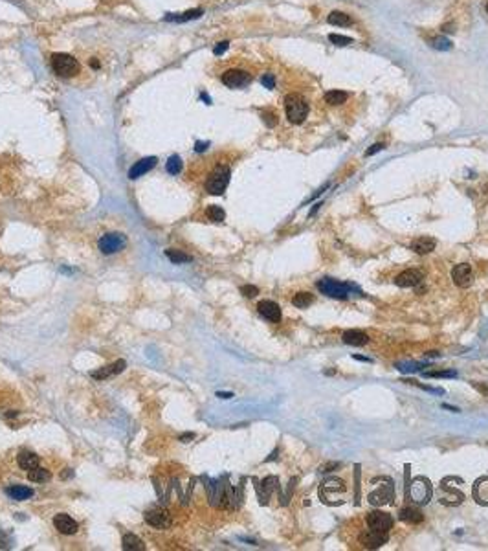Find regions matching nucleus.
<instances>
[{"label": "nucleus", "instance_id": "obj_1", "mask_svg": "<svg viewBox=\"0 0 488 551\" xmlns=\"http://www.w3.org/2000/svg\"><path fill=\"white\" fill-rule=\"evenodd\" d=\"M320 496L325 503L338 505L345 501V482L339 478H327L320 487Z\"/></svg>", "mask_w": 488, "mask_h": 551}, {"label": "nucleus", "instance_id": "obj_2", "mask_svg": "<svg viewBox=\"0 0 488 551\" xmlns=\"http://www.w3.org/2000/svg\"><path fill=\"white\" fill-rule=\"evenodd\" d=\"M285 110H286V118L290 123L299 125L308 116V103L299 94H288L285 98Z\"/></svg>", "mask_w": 488, "mask_h": 551}, {"label": "nucleus", "instance_id": "obj_3", "mask_svg": "<svg viewBox=\"0 0 488 551\" xmlns=\"http://www.w3.org/2000/svg\"><path fill=\"white\" fill-rule=\"evenodd\" d=\"M230 167L228 166H217L206 180V191L209 195H222L230 184Z\"/></svg>", "mask_w": 488, "mask_h": 551}, {"label": "nucleus", "instance_id": "obj_4", "mask_svg": "<svg viewBox=\"0 0 488 551\" xmlns=\"http://www.w3.org/2000/svg\"><path fill=\"white\" fill-rule=\"evenodd\" d=\"M51 67L59 77H72L79 72L77 59L68 55V53H53L51 55Z\"/></svg>", "mask_w": 488, "mask_h": 551}, {"label": "nucleus", "instance_id": "obj_5", "mask_svg": "<svg viewBox=\"0 0 488 551\" xmlns=\"http://www.w3.org/2000/svg\"><path fill=\"white\" fill-rule=\"evenodd\" d=\"M318 289L325 296H331V298H336V300H345L349 293H351V289H353V285L341 283V281H336V279H331V277H323V279L318 281Z\"/></svg>", "mask_w": 488, "mask_h": 551}, {"label": "nucleus", "instance_id": "obj_6", "mask_svg": "<svg viewBox=\"0 0 488 551\" xmlns=\"http://www.w3.org/2000/svg\"><path fill=\"white\" fill-rule=\"evenodd\" d=\"M127 246V235L119 234V232H110V234H105L98 242V248L101 250V254L105 256H112V254H118L121 252Z\"/></svg>", "mask_w": 488, "mask_h": 551}, {"label": "nucleus", "instance_id": "obj_7", "mask_svg": "<svg viewBox=\"0 0 488 551\" xmlns=\"http://www.w3.org/2000/svg\"><path fill=\"white\" fill-rule=\"evenodd\" d=\"M367 527H371L374 531H382V533H387L389 529L393 527V518L387 513H382V511H371L367 515Z\"/></svg>", "mask_w": 488, "mask_h": 551}, {"label": "nucleus", "instance_id": "obj_8", "mask_svg": "<svg viewBox=\"0 0 488 551\" xmlns=\"http://www.w3.org/2000/svg\"><path fill=\"white\" fill-rule=\"evenodd\" d=\"M220 79H222V83L226 85V86H230V88H242V86H246V85L252 81V77H250L248 72L239 70V68L226 70Z\"/></svg>", "mask_w": 488, "mask_h": 551}, {"label": "nucleus", "instance_id": "obj_9", "mask_svg": "<svg viewBox=\"0 0 488 551\" xmlns=\"http://www.w3.org/2000/svg\"><path fill=\"white\" fill-rule=\"evenodd\" d=\"M387 542V533H382V531H374V529H365L360 534V544H364V548L367 550H376V548H382L384 544Z\"/></svg>", "mask_w": 488, "mask_h": 551}, {"label": "nucleus", "instance_id": "obj_10", "mask_svg": "<svg viewBox=\"0 0 488 551\" xmlns=\"http://www.w3.org/2000/svg\"><path fill=\"white\" fill-rule=\"evenodd\" d=\"M452 279L457 287H470L471 281H473V272H471V267L468 263H461V265H455L454 270H452Z\"/></svg>", "mask_w": 488, "mask_h": 551}, {"label": "nucleus", "instance_id": "obj_11", "mask_svg": "<svg viewBox=\"0 0 488 551\" xmlns=\"http://www.w3.org/2000/svg\"><path fill=\"white\" fill-rule=\"evenodd\" d=\"M143 518L149 526L156 527V529H166L171 526V515L166 509H151L143 515Z\"/></svg>", "mask_w": 488, "mask_h": 551}, {"label": "nucleus", "instance_id": "obj_12", "mask_svg": "<svg viewBox=\"0 0 488 551\" xmlns=\"http://www.w3.org/2000/svg\"><path fill=\"white\" fill-rule=\"evenodd\" d=\"M257 310H259V314L265 318V320H268V322H273V324H277L279 320H281V307L275 303V301L272 300H263L259 301V305H257Z\"/></svg>", "mask_w": 488, "mask_h": 551}, {"label": "nucleus", "instance_id": "obj_13", "mask_svg": "<svg viewBox=\"0 0 488 551\" xmlns=\"http://www.w3.org/2000/svg\"><path fill=\"white\" fill-rule=\"evenodd\" d=\"M53 526H55V529H57L59 533H63V534H75L77 529H79L77 522H75L70 515H67V513L55 515V517H53Z\"/></svg>", "mask_w": 488, "mask_h": 551}, {"label": "nucleus", "instance_id": "obj_14", "mask_svg": "<svg viewBox=\"0 0 488 551\" xmlns=\"http://www.w3.org/2000/svg\"><path fill=\"white\" fill-rule=\"evenodd\" d=\"M431 496V487L424 478H417L411 485V498L417 503H426Z\"/></svg>", "mask_w": 488, "mask_h": 551}, {"label": "nucleus", "instance_id": "obj_15", "mask_svg": "<svg viewBox=\"0 0 488 551\" xmlns=\"http://www.w3.org/2000/svg\"><path fill=\"white\" fill-rule=\"evenodd\" d=\"M125 367H127V362H125V360H118V362L110 364V366H105V367H101V369L92 371L90 377L92 379H96V380H107V379H110V377L119 375Z\"/></svg>", "mask_w": 488, "mask_h": 551}, {"label": "nucleus", "instance_id": "obj_16", "mask_svg": "<svg viewBox=\"0 0 488 551\" xmlns=\"http://www.w3.org/2000/svg\"><path fill=\"white\" fill-rule=\"evenodd\" d=\"M156 162H158L156 156H147V158L138 160V162L129 169V178L134 180V178H140V176H143L145 173H149L151 169L156 166Z\"/></svg>", "mask_w": 488, "mask_h": 551}, {"label": "nucleus", "instance_id": "obj_17", "mask_svg": "<svg viewBox=\"0 0 488 551\" xmlns=\"http://www.w3.org/2000/svg\"><path fill=\"white\" fill-rule=\"evenodd\" d=\"M421 279H422L421 272H419V270H413V268H409V270L400 272V274L395 277V283H397L398 287H402V289H407V287H415L417 283H421Z\"/></svg>", "mask_w": 488, "mask_h": 551}, {"label": "nucleus", "instance_id": "obj_18", "mask_svg": "<svg viewBox=\"0 0 488 551\" xmlns=\"http://www.w3.org/2000/svg\"><path fill=\"white\" fill-rule=\"evenodd\" d=\"M435 246H437V241L431 239V237H417V239L411 242V250H413L415 254H419V256L430 254V252L435 250Z\"/></svg>", "mask_w": 488, "mask_h": 551}, {"label": "nucleus", "instance_id": "obj_19", "mask_svg": "<svg viewBox=\"0 0 488 551\" xmlns=\"http://www.w3.org/2000/svg\"><path fill=\"white\" fill-rule=\"evenodd\" d=\"M6 494H8L9 498H13V500L24 501L34 496V489H32V487H26V485H13V487H8V489H6Z\"/></svg>", "mask_w": 488, "mask_h": 551}, {"label": "nucleus", "instance_id": "obj_20", "mask_svg": "<svg viewBox=\"0 0 488 551\" xmlns=\"http://www.w3.org/2000/svg\"><path fill=\"white\" fill-rule=\"evenodd\" d=\"M17 463L18 467L22 468V470H32V468L39 467V456L37 454H34V452H28V450H22L20 454L17 456Z\"/></svg>", "mask_w": 488, "mask_h": 551}, {"label": "nucleus", "instance_id": "obj_21", "mask_svg": "<svg viewBox=\"0 0 488 551\" xmlns=\"http://www.w3.org/2000/svg\"><path fill=\"white\" fill-rule=\"evenodd\" d=\"M343 342L349 344V345H356V347H360V345H365V344L369 342V336H367L364 331L349 329V331L343 333Z\"/></svg>", "mask_w": 488, "mask_h": 551}, {"label": "nucleus", "instance_id": "obj_22", "mask_svg": "<svg viewBox=\"0 0 488 551\" xmlns=\"http://www.w3.org/2000/svg\"><path fill=\"white\" fill-rule=\"evenodd\" d=\"M391 498H393V491H391V485L387 487V491H386V487L382 485V487H378L374 493L369 494V501H371L372 505H384L386 501H391Z\"/></svg>", "mask_w": 488, "mask_h": 551}, {"label": "nucleus", "instance_id": "obj_23", "mask_svg": "<svg viewBox=\"0 0 488 551\" xmlns=\"http://www.w3.org/2000/svg\"><path fill=\"white\" fill-rule=\"evenodd\" d=\"M400 520L402 522H407V524H421L422 522V513L421 509H417V507H404V509H400Z\"/></svg>", "mask_w": 488, "mask_h": 551}, {"label": "nucleus", "instance_id": "obj_24", "mask_svg": "<svg viewBox=\"0 0 488 551\" xmlns=\"http://www.w3.org/2000/svg\"><path fill=\"white\" fill-rule=\"evenodd\" d=\"M204 11L200 8L197 9H189V11H184V13H180V15H173V13H167L166 20H174V22H187V20H195V18H199L200 15H202Z\"/></svg>", "mask_w": 488, "mask_h": 551}, {"label": "nucleus", "instance_id": "obj_25", "mask_svg": "<svg viewBox=\"0 0 488 551\" xmlns=\"http://www.w3.org/2000/svg\"><path fill=\"white\" fill-rule=\"evenodd\" d=\"M121 544H123V550L125 551H143L145 550V544H143V540L141 538H138L136 534L133 533H127L123 536V540H121Z\"/></svg>", "mask_w": 488, "mask_h": 551}, {"label": "nucleus", "instance_id": "obj_26", "mask_svg": "<svg viewBox=\"0 0 488 551\" xmlns=\"http://www.w3.org/2000/svg\"><path fill=\"white\" fill-rule=\"evenodd\" d=\"M166 256L171 263H174V265H184V263H189L191 261L189 254H185V252H182V250H174V248H167Z\"/></svg>", "mask_w": 488, "mask_h": 551}, {"label": "nucleus", "instance_id": "obj_27", "mask_svg": "<svg viewBox=\"0 0 488 551\" xmlns=\"http://www.w3.org/2000/svg\"><path fill=\"white\" fill-rule=\"evenodd\" d=\"M50 470H46V468L42 467H35L32 468V470H28V480H32V482H37V483H42V482H50Z\"/></svg>", "mask_w": 488, "mask_h": 551}, {"label": "nucleus", "instance_id": "obj_28", "mask_svg": "<svg viewBox=\"0 0 488 551\" xmlns=\"http://www.w3.org/2000/svg\"><path fill=\"white\" fill-rule=\"evenodd\" d=\"M312 303H314V296L310 293H298L292 298V305L298 307V309H306Z\"/></svg>", "mask_w": 488, "mask_h": 551}, {"label": "nucleus", "instance_id": "obj_29", "mask_svg": "<svg viewBox=\"0 0 488 551\" xmlns=\"http://www.w3.org/2000/svg\"><path fill=\"white\" fill-rule=\"evenodd\" d=\"M327 22L334 26H351L353 24V18L349 17L347 13H341V11H332L331 15L327 17Z\"/></svg>", "mask_w": 488, "mask_h": 551}, {"label": "nucleus", "instance_id": "obj_30", "mask_svg": "<svg viewBox=\"0 0 488 551\" xmlns=\"http://www.w3.org/2000/svg\"><path fill=\"white\" fill-rule=\"evenodd\" d=\"M206 217L209 219V221H213V223H222L224 219H226V213H224V209L220 208V206L211 204V206H207L206 209Z\"/></svg>", "mask_w": 488, "mask_h": 551}, {"label": "nucleus", "instance_id": "obj_31", "mask_svg": "<svg viewBox=\"0 0 488 551\" xmlns=\"http://www.w3.org/2000/svg\"><path fill=\"white\" fill-rule=\"evenodd\" d=\"M345 100H347V94L341 90H329L325 94V101L329 105H341V103H345Z\"/></svg>", "mask_w": 488, "mask_h": 551}, {"label": "nucleus", "instance_id": "obj_32", "mask_svg": "<svg viewBox=\"0 0 488 551\" xmlns=\"http://www.w3.org/2000/svg\"><path fill=\"white\" fill-rule=\"evenodd\" d=\"M166 169L169 175H178V173L182 171V158H180L178 155H173L171 158L167 160Z\"/></svg>", "mask_w": 488, "mask_h": 551}, {"label": "nucleus", "instance_id": "obj_33", "mask_svg": "<svg viewBox=\"0 0 488 551\" xmlns=\"http://www.w3.org/2000/svg\"><path fill=\"white\" fill-rule=\"evenodd\" d=\"M426 377H431V379H454L457 377V371L454 369H448V371H424Z\"/></svg>", "mask_w": 488, "mask_h": 551}, {"label": "nucleus", "instance_id": "obj_34", "mask_svg": "<svg viewBox=\"0 0 488 551\" xmlns=\"http://www.w3.org/2000/svg\"><path fill=\"white\" fill-rule=\"evenodd\" d=\"M329 41H331L332 44H336V46H347V44L353 42V39H351V37H345V35L331 34L329 35Z\"/></svg>", "mask_w": 488, "mask_h": 551}, {"label": "nucleus", "instance_id": "obj_35", "mask_svg": "<svg viewBox=\"0 0 488 551\" xmlns=\"http://www.w3.org/2000/svg\"><path fill=\"white\" fill-rule=\"evenodd\" d=\"M431 46L437 48V50H452V42L448 41L446 37H435L431 41Z\"/></svg>", "mask_w": 488, "mask_h": 551}, {"label": "nucleus", "instance_id": "obj_36", "mask_svg": "<svg viewBox=\"0 0 488 551\" xmlns=\"http://www.w3.org/2000/svg\"><path fill=\"white\" fill-rule=\"evenodd\" d=\"M261 118H263V121H265L268 127L277 125V116H275V112H272V110H263Z\"/></svg>", "mask_w": 488, "mask_h": 551}, {"label": "nucleus", "instance_id": "obj_37", "mask_svg": "<svg viewBox=\"0 0 488 551\" xmlns=\"http://www.w3.org/2000/svg\"><path fill=\"white\" fill-rule=\"evenodd\" d=\"M240 293L244 294L246 298H253V296L259 294V289L253 287V285H244V287H240Z\"/></svg>", "mask_w": 488, "mask_h": 551}, {"label": "nucleus", "instance_id": "obj_38", "mask_svg": "<svg viewBox=\"0 0 488 551\" xmlns=\"http://www.w3.org/2000/svg\"><path fill=\"white\" fill-rule=\"evenodd\" d=\"M261 83L265 85L266 88H273V86H275V77H273L272 74H265L261 77Z\"/></svg>", "mask_w": 488, "mask_h": 551}, {"label": "nucleus", "instance_id": "obj_39", "mask_svg": "<svg viewBox=\"0 0 488 551\" xmlns=\"http://www.w3.org/2000/svg\"><path fill=\"white\" fill-rule=\"evenodd\" d=\"M228 46H230V42H228V41L219 42V44H217L215 48H213V53H215V55H222L224 52L228 50Z\"/></svg>", "mask_w": 488, "mask_h": 551}, {"label": "nucleus", "instance_id": "obj_40", "mask_svg": "<svg viewBox=\"0 0 488 551\" xmlns=\"http://www.w3.org/2000/svg\"><path fill=\"white\" fill-rule=\"evenodd\" d=\"M386 145L384 143H374L372 147H369V149L365 151V156H372V155H376V153H380L382 149H384Z\"/></svg>", "mask_w": 488, "mask_h": 551}, {"label": "nucleus", "instance_id": "obj_41", "mask_svg": "<svg viewBox=\"0 0 488 551\" xmlns=\"http://www.w3.org/2000/svg\"><path fill=\"white\" fill-rule=\"evenodd\" d=\"M207 145H209V142H197V145H195V151H197V153H202V151L207 149Z\"/></svg>", "mask_w": 488, "mask_h": 551}, {"label": "nucleus", "instance_id": "obj_42", "mask_svg": "<svg viewBox=\"0 0 488 551\" xmlns=\"http://www.w3.org/2000/svg\"><path fill=\"white\" fill-rule=\"evenodd\" d=\"M325 189H329V184H325V186H323L321 189H318V191H316L314 195H312V197H310V199H308V201H306V202H310V201H314V199H318V197H320V195H321V193L325 191Z\"/></svg>", "mask_w": 488, "mask_h": 551}, {"label": "nucleus", "instance_id": "obj_43", "mask_svg": "<svg viewBox=\"0 0 488 551\" xmlns=\"http://www.w3.org/2000/svg\"><path fill=\"white\" fill-rule=\"evenodd\" d=\"M193 437H195V434H184V435H180V441L187 443L189 439H193Z\"/></svg>", "mask_w": 488, "mask_h": 551}, {"label": "nucleus", "instance_id": "obj_44", "mask_svg": "<svg viewBox=\"0 0 488 551\" xmlns=\"http://www.w3.org/2000/svg\"><path fill=\"white\" fill-rule=\"evenodd\" d=\"M217 397H220V399H232V397H233V393H222V392H219V393H217Z\"/></svg>", "mask_w": 488, "mask_h": 551}, {"label": "nucleus", "instance_id": "obj_45", "mask_svg": "<svg viewBox=\"0 0 488 551\" xmlns=\"http://www.w3.org/2000/svg\"><path fill=\"white\" fill-rule=\"evenodd\" d=\"M339 467V463H329V465H325L323 467V472H327V470H331V468H336Z\"/></svg>", "mask_w": 488, "mask_h": 551}, {"label": "nucleus", "instance_id": "obj_46", "mask_svg": "<svg viewBox=\"0 0 488 551\" xmlns=\"http://www.w3.org/2000/svg\"><path fill=\"white\" fill-rule=\"evenodd\" d=\"M6 544H8V538H6V536H4V533L0 531V546H2V548H6Z\"/></svg>", "mask_w": 488, "mask_h": 551}, {"label": "nucleus", "instance_id": "obj_47", "mask_svg": "<svg viewBox=\"0 0 488 551\" xmlns=\"http://www.w3.org/2000/svg\"><path fill=\"white\" fill-rule=\"evenodd\" d=\"M90 67L94 68V70H98V68H100V61H98V59H92V61H90Z\"/></svg>", "mask_w": 488, "mask_h": 551}, {"label": "nucleus", "instance_id": "obj_48", "mask_svg": "<svg viewBox=\"0 0 488 551\" xmlns=\"http://www.w3.org/2000/svg\"><path fill=\"white\" fill-rule=\"evenodd\" d=\"M475 388H477V390H479V392L487 393V395H488V388H485V386H481V384H475Z\"/></svg>", "mask_w": 488, "mask_h": 551}, {"label": "nucleus", "instance_id": "obj_49", "mask_svg": "<svg viewBox=\"0 0 488 551\" xmlns=\"http://www.w3.org/2000/svg\"><path fill=\"white\" fill-rule=\"evenodd\" d=\"M442 408L452 410V412H459V408H454V406H450V404H442Z\"/></svg>", "mask_w": 488, "mask_h": 551}, {"label": "nucleus", "instance_id": "obj_50", "mask_svg": "<svg viewBox=\"0 0 488 551\" xmlns=\"http://www.w3.org/2000/svg\"><path fill=\"white\" fill-rule=\"evenodd\" d=\"M487 13H488V4H487Z\"/></svg>", "mask_w": 488, "mask_h": 551}]
</instances>
